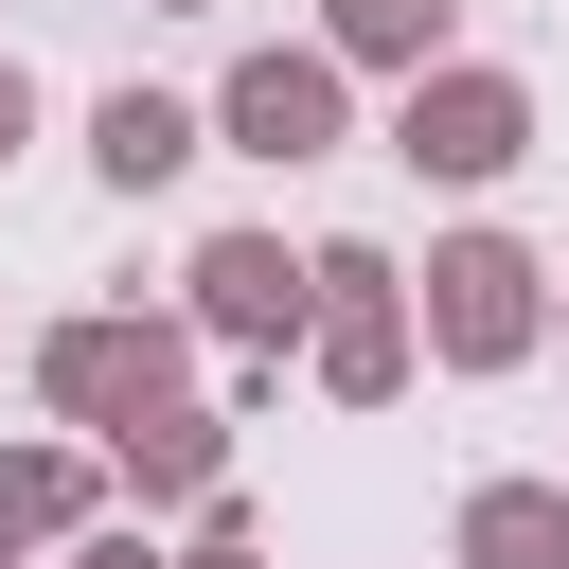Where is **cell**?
Segmentation results:
<instances>
[{
  "instance_id": "8fae6325",
  "label": "cell",
  "mask_w": 569,
  "mask_h": 569,
  "mask_svg": "<svg viewBox=\"0 0 569 569\" xmlns=\"http://www.w3.org/2000/svg\"><path fill=\"white\" fill-rule=\"evenodd\" d=\"M462 569H569V480H462Z\"/></svg>"
},
{
  "instance_id": "3957f363",
  "label": "cell",
  "mask_w": 569,
  "mask_h": 569,
  "mask_svg": "<svg viewBox=\"0 0 569 569\" xmlns=\"http://www.w3.org/2000/svg\"><path fill=\"white\" fill-rule=\"evenodd\" d=\"M533 142H551V124H533V71H498V53H445V71L391 89V160L445 178V196H498Z\"/></svg>"
},
{
  "instance_id": "4fadbf2b",
  "label": "cell",
  "mask_w": 569,
  "mask_h": 569,
  "mask_svg": "<svg viewBox=\"0 0 569 569\" xmlns=\"http://www.w3.org/2000/svg\"><path fill=\"white\" fill-rule=\"evenodd\" d=\"M53 569H160V533H142V516H89V533H71Z\"/></svg>"
},
{
  "instance_id": "5b68a950",
  "label": "cell",
  "mask_w": 569,
  "mask_h": 569,
  "mask_svg": "<svg viewBox=\"0 0 569 569\" xmlns=\"http://www.w3.org/2000/svg\"><path fill=\"white\" fill-rule=\"evenodd\" d=\"M302 284H320V302H302V373H320L338 409H391V391L427 373V356H409V284H391V249H373V231H320Z\"/></svg>"
},
{
  "instance_id": "7a4b0ae2",
  "label": "cell",
  "mask_w": 569,
  "mask_h": 569,
  "mask_svg": "<svg viewBox=\"0 0 569 569\" xmlns=\"http://www.w3.org/2000/svg\"><path fill=\"white\" fill-rule=\"evenodd\" d=\"M36 409H53V445H124V427L196 409V338H178V302H71V320L36 338Z\"/></svg>"
},
{
  "instance_id": "8992f818",
  "label": "cell",
  "mask_w": 569,
  "mask_h": 569,
  "mask_svg": "<svg viewBox=\"0 0 569 569\" xmlns=\"http://www.w3.org/2000/svg\"><path fill=\"white\" fill-rule=\"evenodd\" d=\"M302 249L284 231H196V267H178V338H213L231 373H284L302 356Z\"/></svg>"
},
{
  "instance_id": "277c9868",
  "label": "cell",
  "mask_w": 569,
  "mask_h": 569,
  "mask_svg": "<svg viewBox=\"0 0 569 569\" xmlns=\"http://www.w3.org/2000/svg\"><path fill=\"white\" fill-rule=\"evenodd\" d=\"M196 142H213V160H267V178H302V160H338V142H356V89H338L302 36H249V53L196 89Z\"/></svg>"
},
{
  "instance_id": "6da1fadb",
  "label": "cell",
  "mask_w": 569,
  "mask_h": 569,
  "mask_svg": "<svg viewBox=\"0 0 569 569\" xmlns=\"http://www.w3.org/2000/svg\"><path fill=\"white\" fill-rule=\"evenodd\" d=\"M391 284H409V356H427V373H516V356H551V249H516L498 213L427 231V267H391Z\"/></svg>"
},
{
  "instance_id": "ba28073f",
  "label": "cell",
  "mask_w": 569,
  "mask_h": 569,
  "mask_svg": "<svg viewBox=\"0 0 569 569\" xmlns=\"http://www.w3.org/2000/svg\"><path fill=\"white\" fill-rule=\"evenodd\" d=\"M196 160H213V142H196V89H142V71H124V89L89 107V178H107V196H178Z\"/></svg>"
},
{
  "instance_id": "30bf717a",
  "label": "cell",
  "mask_w": 569,
  "mask_h": 569,
  "mask_svg": "<svg viewBox=\"0 0 569 569\" xmlns=\"http://www.w3.org/2000/svg\"><path fill=\"white\" fill-rule=\"evenodd\" d=\"M302 53H320L338 89H356V71H391V89H409V71H445V53H462V0H320V36H302Z\"/></svg>"
},
{
  "instance_id": "2e32d148",
  "label": "cell",
  "mask_w": 569,
  "mask_h": 569,
  "mask_svg": "<svg viewBox=\"0 0 569 569\" xmlns=\"http://www.w3.org/2000/svg\"><path fill=\"white\" fill-rule=\"evenodd\" d=\"M551 338H569V284H551Z\"/></svg>"
},
{
  "instance_id": "5bb4252c",
  "label": "cell",
  "mask_w": 569,
  "mask_h": 569,
  "mask_svg": "<svg viewBox=\"0 0 569 569\" xmlns=\"http://www.w3.org/2000/svg\"><path fill=\"white\" fill-rule=\"evenodd\" d=\"M18 142H36V71L0 53V160H18Z\"/></svg>"
},
{
  "instance_id": "9a60e30c",
  "label": "cell",
  "mask_w": 569,
  "mask_h": 569,
  "mask_svg": "<svg viewBox=\"0 0 569 569\" xmlns=\"http://www.w3.org/2000/svg\"><path fill=\"white\" fill-rule=\"evenodd\" d=\"M142 18H213V0H142Z\"/></svg>"
},
{
  "instance_id": "7c38bea8",
  "label": "cell",
  "mask_w": 569,
  "mask_h": 569,
  "mask_svg": "<svg viewBox=\"0 0 569 569\" xmlns=\"http://www.w3.org/2000/svg\"><path fill=\"white\" fill-rule=\"evenodd\" d=\"M160 569H267V533H249V516H231V498H213V516H196V533H178V551H160Z\"/></svg>"
},
{
  "instance_id": "9c48e42d",
  "label": "cell",
  "mask_w": 569,
  "mask_h": 569,
  "mask_svg": "<svg viewBox=\"0 0 569 569\" xmlns=\"http://www.w3.org/2000/svg\"><path fill=\"white\" fill-rule=\"evenodd\" d=\"M89 516H107V462H89V445H53V427H36V445H0V569L71 551Z\"/></svg>"
},
{
  "instance_id": "52a82bcc",
  "label": "cell",
  "mask_w": 569,
  "mask_h": 569,
  "mask_svg": "<svg viewBox=\"0 0 569 569\" xmlns=\"http://www.w3.org/2000/svg\"><path fill=\"white\" fill-rule=\"evenodd\" d=\"M89 462H107L124 516H213V498H231V409H160V427H124V445H89Z\"/></svg>"
}]
</instances>
